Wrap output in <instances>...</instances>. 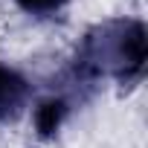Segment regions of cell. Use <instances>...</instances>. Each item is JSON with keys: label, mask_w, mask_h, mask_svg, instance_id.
<instances>
[{"label": "cell", "mask_w": 148, "mask_h": 148, "mask_svg": "<svg viewBox=\"0 0 148 148\" xmlns=\"http://www.w3.org/2000/svg\"><path fill=\"white\" fill-rule=\"evenodd\" d=\"M15 3L35 18H47V15H55L58 9H64L70 0H15Z\"/></svg>", "instance_id": "4"}, {"label": "cell", "mask_w": 148, "mask_h": 148, "mask_svg": "<svg viewBox=\"0 0 148 148\" xmlns=\"http://www.w3.org/2000/svg\"><path fill=\"white\" fill-rule=\"evenodd\" d=\"M67 110H70V102H67L64 96H49V99H44V102L35 108V128H38V134H41V136H52V134L61 128Z\"/></svg>", "instance_id": "3"}, {"label": "cell", "mask_w": 148, "mask_h": 148, "mask_svg": "<svg viewBox=\"0 0 148 148\" xmlns=\"http://www.w3.org/2000/svg\"><path fill=\"white\" fill-rule=\"evenodd\" d=\"M148 38L142 21L134 18H110L96 23L79 44L73 58V73L82 82H96L99 76H110L119 84H134L145 73Z\"/></svg>", "instance_id": "1"}, {"label": "cell", "mask_w": 148, "mask_h": 148, "mask_svg": "<svg viewBox=\"0 0 148 148\" xmlns=\"http://www.w3.org/2000/svg\"><path fill=\"white\" fill-rule=\"evenodd\" d=\"M32 96V84L9 64H0V122L15 119Z\"/></svg>", "instance_id": "2"}]
</instances>
